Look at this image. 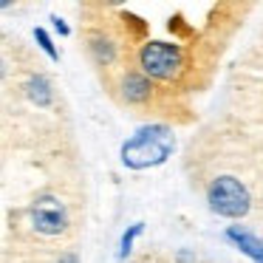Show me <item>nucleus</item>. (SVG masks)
Wrapping results in <instances>:
<instances>
[{"label": "nucleus", "mask_w": 263, "mask_h": 263, "mask_svg": "<svg viewBox=\"0 0 263 263\" xmlns=\"http://www.w3.org/2000/svg\"><path fill=\"white\" fill-rule=\"evenodd\" d=\"M176 147V139H173V130L164 125H150L136 130V136L130 142H125L122 147V161L133 170H142V167H153L161 164L167 156Z\"/></svg>", "instance_id": "1"}, {"label": "nucleus", "mask_w": 263, "mask_h": 263, "mask_svg": "<svg viewBox=\"0 0 263 263\" xmlns=\"http://www.w3.org/2000/svg\"><path fill=\"white\" fill-rule=\"evenodd\" d=\"M249 190L232 176H221L210 184V206L223 218H240L249 212Z\"/></svg>", "instance_id": "2"}, {"label": "nucleus", "mask_w": 263, "mask_h": 263, "mask_svg": "<svg viewBox=\"0 0 263 263\" xmlns=\"http://www.w3.org/2000/svg\"><path fill=\"white\" fill-rule=\"evenodd\" d=\"M142 71L156 80H170L181 68V48L170 46V43H147L139 54Z\"/></svg>", "instance_id": "3"}, {"label": "nucleus", "mask_w": 263, "mask_h": 263, "mask_svg": "<svg viewBox=\"0 0 263 263\" xmlns=\"http://www.w3.org/2000/svg\"><path fill=\"white\" fill-rule=\"evenodd\" d=\"M31 221H34L37 232L60 235L65 229V223H68V218H65V206L60 204L54 195H43V198H37L34 206H31Z\"/></svg>", "instance_id": "4"}, {"label": "nucleus", "mask_w": 263, "mask_h": 263, "mask_svg": "<svg viewBox=\"0 0 263 263\" xmlns=\"http://www.w3.org/2000/svg\"><path fill=\"white\" fill-rule=\"evenodd\" d=\"M227 238L232 240V243L238 246V249L243 252L246 257H252L255 263H263V240H260V238H255L252 232H246V229H238V227L227 229Z\"/></svg>", "instance_id": "5"}, {"label": "nucleus", "mask_w": 263, "mask_h": 263, "mask_svg": "<svg viewBox=\"0 0 263 263\" xmlns=\"http://www.w3.org/2000/svg\"><path fill=\"white\" fill-rule=\"evenodd\" d=\"M122 93H125L127 102H144L150 97V82L142 74H127L122 82Z\"/></svg>", "instance_id": "6"}, {"label": "nucleus", "mask_w": 263, "mask_h": 263, "mask_svg": "<svg viewBox=\"0 0 263 263\" xmlns=\"http://www.w3.org/2000/svg\"><path fill=\"white\" fill-rule=\"evenodd\" d=\"M26 91H29V99L37 105H48L51 102V85H48L46 77H31L29 85H26Z\"/></svg>", "instance_id": "7"}, {"label": "nucleus", "mask_w": 263, "mask_h": 263, "mask_svg": "<svg viewBox=\"0 0 263 263\" xmlns=\"http://www.w3.org/2000/svg\"><path fill=\"white\" fill-rule=\"evenodd\" d=\"M93 51H97L99 63H110L114 60V48H110L108 40H93Z\"/></svg>", "instance_id": "8"}, {"label": "nucleus", "mask_w": 263, "mask_h": 263, "mask_svg": "<svg viewBox=\"0 0 263 263\" xmlns=\"http://www.w3.org/2000/svg\"><path fill=\"white\" fill-rule=\"evenodd\" d=\"M34 37H37V40H40L43 51H46V54H48V57H51V60H57V57H60V54H57V48L51 46V40H48V34H46V31H43V29H37V31H34Z\"/></svg>", "instance_id": "9"}, {"label": "nucleus", "mask_w": 263, "mask_h": 263, "mask_svg": "<svg viewBox=\"0 0 263 263\" xmlns=\"http://www.w3.org/2000/svg\"><path fill=\"white\" fill-rule=\"evenodd\" d=\"M139 232H142V223H136V227L130 229V235H125V240H122V257H125L127 252H130V243H133V238H136Z\"/></svg>", "instance_id": "10"}, {"label": "nucleus", "mask_w": 263, "mask_h": 263, "mask_svg": "<svg viewBox=\"0 0 263 263\" xmlns=\"http://www.w3.org/2000/svg\"><path fill=\"white\" fill-rule=\"evenodd\" d=\"M54 26H57V29H60V34H68V26H65V23H63V20H60V17H54Z\"/></svg>", "instance_id": "11"}, {"label": "nucleus", "mask_w": 263, "mask_h": 263, "mask_svg": "<svg viewBox=\"0 0 263 263\" xmlns=\"http://www.w3.org/2000/svg\"><path fill=\"white\" fill-rule=\"evenodd\" d=\"M60 263H77V255H63V257H60Z\"/></svg>", "instance_id": "12"}]
</instances>
